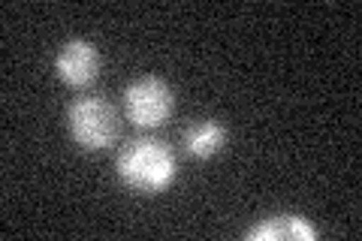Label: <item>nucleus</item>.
<instances>
[{
  "instance_id": "nucleus-4",
  "label": "nucleus",
  "mask_w": 362,
  "mask_h": 241,
  "mask_svg": "<svg viewBox=\"0 0 362 241\" xmlns=\"http://www.w3.org/2000/svg\"><path fill=\"white\" fill-rule=\"evenodd\" d=\"M54 73L64 85L85 88L100 73V52L90 40H70L61 45L58 57H54Z\"/></svg>"
},
{
  "instance_id": "nucleus-2",
  "label": "nucleus",
  "mask_w": 362,
  "mask_h": 241,
  "mask_svg": "<svg viewBox=\"0 0 362 241\" xmlns=\"http://www.w3.org/2000/svg\"><path fill=\"white\" fill-rule=\"evenodd\" d=\"M66 130L85 151H103L118 139V114L103 97H76L66 109Z\"/></svg>"
},
{
  "instance_id": "nucleus-3",
  "label": "nucleus",
  "mask_w": 362,
  "mask_h": 241,
  "mask_svg": "<svg viewBox=\"0 0 362 241\" xmlns=\"http://www.w3.org/2000/svg\"><path fill=\"white\" fill-rule=\"evenodd\" d=\"M173 106H175L173 90L157 76H142L124 88V112L142 130H154L166 124V118L173 114Z\"/></svg>"
},
{
  "instance_id": "nucleus-6",
  "label": "nucleus",
  "mask_w": 362,
  "mask_h": 241,
  "mask_svg": "<svg viewBox=\"0 0 362 241\" xmlns=\"http://www.w3.org/2000/svg\"><path fill=\"white\" fill-rule=\"evenodd\" d=\"M181 145H185V151L190 157L209 160V157H214L226 145V127L221 121H214V118H202V121L190 124V127L185 130V136H181Z\"/></svg>"
},
{
  "instance_id": "nucleus-5",
  "label": "nucleus",
  "mask_w": 362,
  "mask_h": 241,
  "mask_svg": "<svg viewBox=\"0 0 362 241\" xmlns=\"http://www.w3.org/2000/svg\"><path fill=\"white\" fill-rule=\"evenodd\" d=\"M251 241H314L317 229L299 214H275L245 233Z\"/></svg>"
},
{
  "instance_id": "nucleus-1",
  "label": "nucleus",
  "mask_w": 362,
  "mask_h": 241,
  "mask_svg": "<svg viewBox=\"0 0 362 241\" xmlns=\"http://www.w3.org/2000/svg\"><path fill=\"white\" fill-rule=\"evenodd\" d=\"M118 178L136 193H163L175 181V154L160 139H136L118 154Z\"/></svg>"
}]
</instances>
